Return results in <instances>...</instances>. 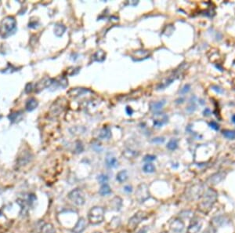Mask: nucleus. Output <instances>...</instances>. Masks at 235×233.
Segmentation results:
<instances>
[{
	"label": "nucleus",
	"mask_w": 235,
	"mask_h": 233,
	"mask_svg": "<svg viewBox=\"0 0 235 233\" xmlns=\"http://www.w3.org/2000/svg\"><path fill=\"white\" fill-rule=\"evenodd\" d=\"M217 194L213 189H209L203 196V200L198 205V209L202 212L207 214L216 203Z\"/></svg>",
	"instance_id": "f257e3e1"
},
{
	"label": "nucleus",
	"mask_w": 235,
	"mask_h": 233,
	"mask_svg": "<svg viewBox=\"0 0 235 233\" xmlns=\"http://www.w3.org/2000/svg\"><path fill=\"white\" fill-rule=\"evenodd\" d=\"M104 209L101 206H93L89 211L88 220L89 223L97 225L104 221Z\"/></svg>",
	"instance_id": "f03ea898"
},
{
	"label": "nucleus",
	"mask_w": 235,
	"mask_h": 233,
	"mask_svg": "<svg viewBox=\"0 0 235 233\" xmlns=\"http://www.w3.org/2000/svg\"><path fill=\"white\" fill-rule=\"evenodd\" d=\"M16 30V21L13 17H7L2 21L1 27H0V32L2 37L6 38L10 36L12 33Z\"/></svg>",
	"instance_id": "7ed1b4c3"
},
{
	"label": "nucleus",
	"mask_w": 235,
	"mask_h": 233,
	"mask_svg": "<svg viewBox=\"0 0 235 233\" xmlns=\"http://www.w3.org/2000/svg\"><path fill=\"white\" fill-rule=\"evenodd\" d=\"M147 218V214L144 211H138L137 213L134 214L133 217H131L129 220V222H128V228L131 231H133V230L136 229V228L137 227L142 221H143L144 220Z\"/></svg>",
	"instance_id": "20e7f679"
},
{
	"label": "nucleus",
	"mask_w": 235,
	"mask_h": 233,
	"mask_svg": "<svg viewBox=\"0 0 235 233\" xmlns=\"http://www.w3.org/2000/svg\"><path fill=\"white\" fill-rule=\"evenodd\" d=\"M68 199L71 201V203H74V205L78 206H81L84 205L85 202V196H84L83 192L79 189H75L74 190L71 191L68 193L67 196Z\"/></svg>",
	"instance_id": "39448f33"
},
{
	"label": "nucleus",
	"mask_w": 235,
	"mask_h": 233,
	"mask_svg": "<svg viewBox=\"0 0 235 233\" xmlns=\"http://www.w3.org/2000/svg\"><path fill=\"white\" fill-rule=\"evenodd\" d=\"M150 197L149 188L146 184H140L136 191V199L140 203H143Z\"/></svg>",
	"instance_id": "423d86ee"
},
{
	"label": "nucleus",
	"mask_w": 235,
	"mask_h": 233,
	"mask_svg": "<svg viewBox=\"0 0 235 233\" xmlns=\"http://www.w3.org/2000/svg\"><path fill=\"white\" fill-rule=\"evenodd\" d=\"M204 189L201 185H195L187 192V196L189 200H197L203 196Z\"/></svg>",
	"instance_id": "0eeeda50"
},
{
	"label": "nucleus",
	"mask_w": 235,
	"mask_h": 233,
	"mask_svg": "<svg viewBox=\"0 0 235 233\" xmlns=\"http://www.w3.org/2000/svg\"><path fill=\"white\" fill-rule=\"evenodd\" d=\"M169 228L174 232H182L184 228V223L181 219L174 218L172 221H170Z\"/></svg>",
	"instance_id": "6e6552de"
},
{
	"label": "nucleus",
	"mask_w": 235,
	"mask_h": 233,
	"mask_svg": "<svg viewBox=\"0 0 235 233\" xmlns=\"http://www.w3.org/2000/svg\"><path fill=\"white\" fill-rule=\"evenodd\" d=\"M86 221L84 217H80L78 220L75 225L74 226V228H72L73 233H82L85 229L86 228Z\"/></svg>",
	"instance_id": "1a4fd4ad"
},
{
	"label": "nucleus",
	"mask_w": 235,
	"mask_h": 233,
	"mask_svg": "<svg viewBox=\"0 0 235 233\" xmlns=\"http://www.w3.org/2000/svg\"><path fill=\"white\" fill-rule=\"evenodd\" d=\"M202 222L198 219H193L188 228V233H198L202 228Z\"/></svg>",
	"instance_id": "9d476101"
},
{
	"label": "nucleus",
	"mask_w": 235,
	"mask_h": 233,
	"mask_svg": "<svg viewBox=\"0 0 235 233\" xmlns=\"http://www.w3.org/2000/svg\"><path fill=\"white\" fill-rule=\"evenodd\" d=\"M110 205H111L112 210L119 211L122 206V199L119 196H115L110 201Z\"/></svg>",
	"instance_id": "9b49d317"
},
{
	"label": "nucleus",
	"mask_w": 235,
	"mask_h": 233,
	"mask_svg": "<svg viewBox=\"0 0 235 233\" xmlns=\"http://www.w3.org/2000/svg\"><path fill=\"white\" fill-rule=\"evenodd\" d=\"M86 92H89V90L87 89H84V88H74V89H71L69 91L68 94L73 97H79L84 94Z\"/></svg>",
	"instance_id": "f8f14e48"
},
{
	"label": "nucleus",
	"mask_w": 235,
	"mask_h": 233,
	"mask_svg": "<svg viewBox=\"0 0 235 233\" xmlns=\"http://www.w3.org/2000/svg\"><path fill=\"white\" fill-rule=\"evenodd\" d=\"M128 178H129V175H128L127 171L121 170L117 174L116 180L119 183H123V182H126L127 181Z\"/></svg>",
	"instance_id": "ddd939ff"
},
{
	"label": "nucleus",
	"mask_w": 235,
	"mask_h": 233,
	"mask_svg": "<svg viewBox=\"0 0 235 233\" xmlns=\"http://www.w3.org/2000/svg\"><path fill=\"white\" fill-rule=\"evenodd\" d=\"M38 106V101L35 98H30V99L27 101L26 104V109L28 112H32L34 109H36Z\"/></svg>",
	"instance_id": "4468645a"
},
{
	"label": "nucleus",
	"mask_w": 235,
	"mask_h": 233,
	"mask_svg": "<svg viewBox=\"0 0 235 233\" xmlns=\"http://www.w3.org/2000/svg\"><path fill=\"white\" fill-rule=\"evenodd\" d=\"M112 192V189H111V187H110L109 185H108V184H104V185H101L100 189L99 194L101 196H105L111 194Z\"/></svg>",
	"instance_id": "2eb2a0df"
},
{
	"label": "nucleus",
	"mask_w": 235,
	"mask_h": 233,
	"mask_svg": "<svg viewBox=\"0 0 235 233\" xmlns=\"http://www.w3.org/2000/svg\"><path fill=\"white\" fill-rule=\"evenodd\" d=\"M165 104V101H160L151 102V103L150 104V110L154 111V112L159 111L160 109H162V107L164 106Z\"/></svg>",
	"instance_id": "dca6fc26"
},
{
	"label": "nucleus",
	"mask_w": 235,
	"mask_h": 233,
	"mask_svg": "<svg viewBox=\"0 0 235 233\" xmlns=\"http://www.w3.org/2000/svg\"><path fill=\"white\" fill-rule=\"evenodd\" d=\"M105 162H106V165L109 168H115L118 166V161H117L116 158L114 156H108Z\"/></svg>",
	"instance_id": "f3484780"
},
{
	"label": "nucleus",
	"mask_w": 235,
	"mask_h": 233,
	"mask_svg": "<svg viewBox=\"0 0 235 233\" xmlns=\"http://www.w3.org/2000/svg\"><path fill=\"white\" fill-rule=\"evenodd\" d=\"M55 228L53 227V225L50 223H47V224H45L41 228V232L40 233H55Z\"/></svg>",
	"instance_id": "a211bd4d"
},
{
	"label": "nucleus",
	"mask_w": 235,
	"mask_h": 233,
	"mask_svg": "<svg viewBox=\"0 0 235 233\" xmlns=\"http://www.w3.org/2000/svg\"><path fill=\"white\" fill-rule=\"evenodd\" d=\"M65 30H66V28L64 25H61V24H58V25H57L56 26H55L54 33L57 37H60L61 36H63V34L64 33Z\"/></svg>",
	"instance_id": "6ab92c4d"
},
{
	"label": "nucleus",
	"mask_w": 235,
	"mask_h": 233,
	"mask_svg": "<svg viewBox=\"0 0 235 233\" xmlns=\"http://www.w3.org/2000/svg\"><path fill=\"white\" fill-rule=\"evenodd\" d=\"M106 57V54L103 50H98L97 53H95V54L93 55V60L96 61H99V62H102L105 59Z\"/></svg>",
	"instance_id": "aec40b11"
},
{
	"label": "nucleus",
	"mask_w": 235,
	"mask_h": 233,
	"mask_svg": "<svg viewBox=\"0 0 235 233\" xmlns=\"http://www.w3.org/2000/svg\"><path fill=\"white\" fill-rule=\"evenodd\" d=\"M112 134H111V131L108 128L104 127V129H102L99 134V137L101 139H109L111 137Z\"/></svg>",
	"instance_id": "412c9836"
},
{
	"label": "nucleus",
	"mask_w": 235,
	"mask_h": 233,
	"mask_svg": "<svg viewBox=\"0 0 235 233\" xmlns=\"http://www.w3.org/2000/svg\"><path fill=\"white\" fill-rule=\"evenodd\" d=\"M143 172L147 173V174H151V173H154L155 171V166L152 163L147 162V163L143 165Z\"/></svg>",
	"instance_id": "4be33fe9"
},
{
	"label": "nucleus",
	"mask_w": 235,
	"mask_h": 233,
	"mask_svg": "<svg viewBox=\"0 0 235 233\" xmlns=\"http://www.w3.org/2000/svg\"><path fill=\"white\" fill-rule=\"evenodd\" d=\"M177 147H178V142H177V141L175 140V139L170 140L168 144H167V148L169 150H172V151L176 149Z\"/></svg>",
	"instance_id": "5701e85b"
},
{
	"label": "nucleus",
	"mask_w": 235,
	"mask_h": 233,
	"mask_svg": "<svg viewBox=\"0 0 235 233\" xmlns=\"http://www.w3.org/2000/svg\"><path fill=\"white\" fill-rule=\"evenodd\" d=\"M223 134L227 139H230V140L235 139V131H233V130H225L223 131Z\"/></svg>",
	"instance_id": "b1692460"
},
{
	"label": "nucleus",
	"mask_w": 235,
	"mask_h": 233,
	"mask_svg": "<svg viewBox=\"0 0 235 233\" xmlns=\"http://www.w3.org/2000/svg\"><path fill=\"white\" fill-rule=\"evenodd\" d=\"M98 181L101 185H104V184H107V182L108 181V177L105 174H100V176H98Z\"/></svg>",
	"instance_id": "393cba45"
},
{
	"label": "nucleus",
	"mask_w": 235,
	"mask_h": 233,
	"mask_svg": "<svg viewBox=\"0 0 235 233\" xmlns=\"http://www.w3.org/2000/svg\"><path fill=\"white\" fill-rule=\"evenodd\" d=\"M156 157L154 156V155H147L144 157L143 159V160L146 161V162H150V161H154L155 160Z\"/></svg>",
	"instance_id": "a878e982"
},
{
	"label": "nucleus",
	"mask_w": 235,
	"mask_h": 233,
	"mask_svg": "<svg viewBox=\"0 0 235 233\" xmlns=\"http://www.w3.org/2000/svg\"><path fill=\"white\" fill-rule=\"evenodd\" d=\"M209 126H210L211 128L213 129V130H219V126H218V124L216 123V122H214V121L211 122V123H209Z\"/></svg>",
	"instance_id": "bb28decb"
},
{
	"label": "nucleus",
	"mask_w": 235,
	"mask_h": 233,
	"mask_svg": "<svg viewBox=\"0 0 235 233\" xmlns=\"http://www.w3.org/2000/svg\"><path fill=\"white\" fill-rule=\"evenodd\" d=\"M212 88L213 90H215L216 93H218V94H223V90L221 89L220 87H219V86H213Z\"/></svg>",
	"instance_id": "cd10ccee"
},
{
	"label": "nucleus",
	"mask_w": 235,
	"mask_h": 233,
	"mask_svg": "<svg viewBox=\"0 0 235 233\" xmlns=\"http://www.w3.org/2000/svg\"><path fill=\"white\" fill-rule=\"evenodd\" d=\"M149 230V227L148 226H143V228H140L139 231H138L137 233H147Z\"/></svg>",
	"instance_id": "c85d7f7f"
},
{
	"label": "nucleus",
	"mask_w": 235,
	"mask_h": 233,
	"mask_svg": "<svg viewBox=\"0 0 235 233\" xmlns=\"http://www.w3.org/2000/svg\"><path fill=\"white\" fill-rule=\"evenodd\" d=\"M190 88H191V86H190V85H186V86H184V87L183 88L182 90H181L180 93H181V94H187V93H188V91L190 90Z\"/></svg>",
	"instance_id": "c756f323"
},
{
	"label": "nucleus",
	"mask_w": 235,
	"mask_h": 233,
	"mask_svg": "<svg viewBox=\"0 0 235 233\" xmlns=\"http://www.w3.org/2000/svg\"><path fill=\"white\" fill-rule=\"evenodd\" d=\"M124 191L127 192V193H131V192H133V187L131 185H126L124 187Z\"/></svg>",
	"instance_id": "7c9ffc66"
},
{
	"label": "nucleus",
	"mask_w": 235,
	"mask_h": 233,
	"mask_svg": "<svg viewBox=\"0 0 235 233\" xmlns=\"http://www.w3.org/2000/svg\"><path fill=\"white\" fill-rule=\"evenodd\" d=\"M203 233H216V231L213 228V227H209V228H207L205 231H203Z\"/></svg>",
	"instance_id": "2f4dec72"
},
{
	"label": "nucleus",
	"mask_w": 235,
	"mask_h": 233,
	"mask_svg": "<svg viewBox=\"0 0 235 233\" xmlns=\"http://www.w3.org/2000/svg\"><path fill=\"white\" fill-rule=\"evenodd\" d=\"M165 141V139L163 137H157V138H154L153 140V142L154 143H163Z\"/></svg>",
	"instance_id": "473e14b6"
},
{
	"label": "nucleus",
	"mask_w": 235,
	"mask_h": 233,
	"mask_svg": "<svg viewBox=\"0 0 235 233\" xmlns=\"http://www.w3.org/2000/svg\"><path fill=\"white\" fill-rule=\"evenodd\" d=\"M126 112H127V114L129 115V116H131V115L133 114V109H131L130 107H129V106H127V107H126Z\"/></svg>",
	"instance_id": "72a5a7b5"
},
{
	"label": "nucleus",
	"mask_w": 235,
	"mask_h": 233,
	"mask_svg": "<svg viewBox=\"0 0 235 233\" xmlns=\"http://www.w3.org/2000/svg\"><path fill=\"white\" fill-rule=\"evenodd\" d=\"M232 122H233V123H235V115L234 116H233V117H232Z\"/></svg>",
	"instance_id": "f704fd0d"
},
{
	"label": "nucleus",
	"mask_w": 235,
	"mask_h": 233,
	"mask_svg": "<svg viewBox=\"0 0 235 233\" xmlns=\"http://www.w3.org/2000/svg\"><path fill=\"white\" fill-rule=\"evenodd\" d=\"M94 233H101V232H100V231H96V232H94Z\"/></svg>",
	"instance_id": "c9c22d12"
}]
</instances>
